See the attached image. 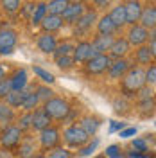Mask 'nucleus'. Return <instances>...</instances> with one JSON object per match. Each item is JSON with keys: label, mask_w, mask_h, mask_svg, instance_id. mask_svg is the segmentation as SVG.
<instances>
[{"label": "nucleus", "mask_w": 156, "mask_h": 158, "mask_svg": "<svg viewBox=\"0 0 156 158\" xmlns=\"http://www.w3.org/2000/svg\"><path fill=\"white\" fill-rule=\"evenodd\" d=\"M146 69L142 67H131L122 77V94L124 97H135L137 92L146 85Z\"/></svg>", "instance_id": "f257e3e1"}, {"label": "nucleus", "mask_w": 156, "mask_h": 158, "mask_svg": "<svg viewBox=\"0 0 156 158\" xmlns=\"http://www.w3.org/2000/svg\"><path fill=\"white\" fill-rule=\"evenodd\" d=\"M41 110H43L52 120H63V118L68 115V111L72 110V106H70V102L67 99L56 97V95H54V97H50L49 101L43 102Z\"/></svg>", "instance_id": "f03ea898"}, {"label": "nucleus", "mask_w": 156, "mask_h": 158, "mask_svg": "<svg viewBox=\"0 0 156 158\" xmlns=\"http://www.w3.org/2000/svg\"><path fill=\"white\" fill-rule=\"evenodd\" d=\"M63 140H65V144H67L68 148L79 149L90 140V135H88L79 124H70V126H67L65 131H63Z\"/></svg>", "instance_id": "7ed1b4c3"}, {"label": "nucleus", "mask_w": 156, "mask_h": 158, "mask_svg": "<svg viewBox=\"0 0 156 158\" xmlns=\"http://www.w3.org/2000/svg\"><path fill=\"white\" fill-rule=\"evenodd\" d=\"M23 138V131L16 124H7L0 131V146L4 149H14Z\"/></svg>", "instance_id": "20e7f679"}, {"label": "nucleus", "mask_w": 156, "mask_h": 158, "mask_svg": "<svg viewBox=\"0 0 156 158\" xmlns=\"http://www.w3.org/2000/svg\"><path fill=\"white\" fill-rule=\"evenodd\" d=\"M109 65H111V58L108 54H95L93 58H90L84 63V70L90 76H101V74L108 72Z\"/></svg>", "instance_id": "39448f33"}, {"label": "nucleus", "mask_w": 156, "mask_h": 158, "mask_svg": "<svg viewBox=\"0 0 156 158\" xmlns=\"http://www.w3.org/2000/svg\"><path fill=\"white\" fill-rule=\"evenodd\" d=\"M59 140H61V133H59V129L56 128V126H52V124H50L49 128L38 131V142H39V146H41L43 149L58 148Z\"/></svg>", "instance_id": "423d86ee"}, {"label": "nucleus", "mask_w": 156, "mask_h": 158, "mask_svg": "<svg viewBox=\"0 0 156 158\" xmlns=\"http://www.w3.org/2000/svg\"><path fill=\"white\" fill-rule=\"evenodd\" d=\"M18 43V32L14 29L0 31V56H9Z\"/></svg>", "instance_id": "0eeeda50"}, {"label": "nucleus", "mask_w": 156, "mask_h": 158, "mask_svg": "<svg viewBox=\"0 0 156 158\" xmlns=\"http://www.w3.org/2000/svg\"><path fill=\"white\" fill-rule=\"evenodd\" d=\"M126 40L131 47H140V45H146L149 41V31L146 27H142L140 23H135V25H129L126 34Z\"/></svg>", "instance_id": "6e6552de"}, {"label": "nucleus", "mask_w": 156, "mask_h": 158, "mask_svg": "<svg viewBox=\"0 0 156 158\" xmlns=\"http://www.w3.org/2000/svg\"><path fill=\"white\" fill-rule=\"evenodd\" d=\"M131 69V61L127 58H118V59H111V65L108 69V77L111 81H118L126 76V72Z\"/></svg>", "instance_id": "1a4fd4ad"}, {"label": "nucleus", "mask_w": 156, "mask_h": 158, "mask_svg": "<svg viewBox=\"0 0 156 158\" xmlns=\"http://www.w3.org/2000/svg\"><path fill=\"white\" fill-rule=\"evenodd\" d=\"M95 56V52H93V47H92V41H86V40H83V41H79L77 45H74V50H72V58L76 63H86L90 58H93Z\"/></svg>", "instance_id": "9d476101"}, {"label": "nucleus", "mask_w": 156, "mask_h": 158, "mask_svg": "<svg viewBox=\"0 0 156 158\" xmlns=\"http://www.w3.org/2000/svg\"><path fill=\"white\" fill-rule=\"evenodd\" d=\"M122 6H124V11H126V25L138 23L142 9H144L142 2L140 0H126V2H122Z\"/></svg>", "instance_id": "9b49d317"}, {"label": "nucleus", "mask_w": 156, "mask_h": 158, "mask_svg": "<svg viewBox=\"0 0 156 158\" xmlns=\"http://www.w3.org/2000/svg\"><path fill=\"white\" fill-rule=\"evenodd\" d=\"M97 18H99V16H97V13H95V11H92V9L88 11L86 9L83 15H81V18L74 23V25H76V34H77V36H81V34H86L88 31L95 25Z\"/></svg>", "instance_id": "f8f14e48"}, {"label": "nucleus", "mask_w": 156, "mask_h": 158, "mask_svg": "<svg viewBox=\"0 0 156 158\" xmlns=\"http://www.w3.org/2000/svg\"><path fill=\"white\" fill-rule=\"evenodd\" d=\"M84 11H86V7H84L83 2H70L68 7L63 11V15H61L63 23H70V25H74V23L81 18V15H83Z\"/></svg>", "instance_id": "ddd939ff"}, {"label": "nucleus", "mask_w": 156, "mask_h": 158, "mask_svg": "<svg viewBox=\"0 0 156 158\" xmlns=\"http://www.w3.org/2000/svg\"><path fill=\"white\" fill-rule=\"evenodd\" d=\"M36 45L43 54H54V50L58 47V38L52 32H41L36 40Z\"/></svg>", "instance_id": "4468645a"}, {"label": "nucleus", "mask_w": 156, "mask_h": 158, "mask_svg": "<svg viewBox=\"0 0 156 158\" xmlns=\"http://www.w3.org/2000/svg\"><path fill=\"white\" fill-rule=\"evenodd\" d=\"M129 50H131V45L127 43L126 38H115L113 43H111V47H109V50H108V56L111 59L126 58Z\"/></svg>", "instance_id": "2eb2a0df"}, {"label": "nucleus", "mask_w": 156, "mask_h": 158, "mask_svg": "<svg viewBox=\"0 0 156 158\" xmlns=\"http://www.w3.org/2000/svg\"><path fill=\"white\" fill-rule=\"evenodd\" d=\"M50 124H52V118H50L41 108H36L34 111H32V117H31V129L41 131V129L49 128Z\"/></svg>", "instance_id": "dca6fc26"}, {"label": "nucleus", "mask_w": 156, "mask_h": 158, "mask_svg": "<svg viewBox=\"0 0 156 158\" xmlns=\"http://www.w3.org/2000/svg\"><path fill=\"white\" fill-rule=\"evenodd\" d=\"M9 85H11V90H23L27 85H29V76H27V70L25 69H16L9 77Z\"/></svg>", "instance_id": "f3484780"}, {"label": "nucleus", "mask_w": 156, "mask_h": 158, "mask_svg": "<svg viewBox=\"0 0 156 158\" xmlns=\"http://www.w3.org/2000/svg\"><path fill=\"white\" fill-rule=\"evenodd\" d=\"M39 25H41L43 32H52V34H54V32H58L65 23H63V18H61L59 15H49V13H47Z\"/></svg>", "instance_id": "a211bd4d"}, {"label": "nucleus", "mask_w": 156, "mask_h": 158, "mask_svg": "<svg viewBox=\"0 0 156 158\" xmlns=\"http://www.w3.org/2000/svg\"><path fill=\"white\" fill-rule=\"evenodd\" d=\"M138 23H140L142 27H146L147 31H151V29L156 27V7H154V4H151V6H147V7L142 9V15H140Z\"/></svg>", "instance_id": "6ab92c4d"}, {"label": "nucleus", "mask_w": 156, "mask_h": 158, "mask_svg": "<svg viewBox=\"0 0 156 158\" xmlns=\"http://www.w3.org/2000/svg\"><path fill=\"white\" fill-rule=\"evenodd\" d=\"M95 25H97V32L99 34H106V36H113L115 32H118L117 25L111 22V18L108 16V15H102L101 18H97L95 22Z\"/></svg>", "instance_id": "aec40b11"}, {"label": "nucleus", "mask_w": 156, "mask_h": 158, "mask_svg": "<svg viewBox=\"0 0 156 158\" xmlns=\"http://www.w3.org/2000/svg\"><path fill=\"white\" fill-rule=\"evenodd\" d=\"M113 36H106V34H99L95 36V40L92 41V47H93V52L95 54H108V50L113 43Z\"/></svg>", "instance_id": "412c9836"}, {"label": "nucleus", "mask_w": 156, "mask_h": 158, "mask_svg": "<svg viewBox=\"0 0 156 158\" xmlns=\"http://www.w3.org/2000/svg\"><path fill=\"white\" fill-rule=\"evenodd\" d=\"M101 124H102L101 118L95 117V115H84V117L81 118V122H79V126L84 129L90 137H93V135L97 133L99 128H101Z\"/></svg>", "instance_id": "4be33fe9"}, {"label": "nucleus", "mask_w": 156, "mask_h": 158, "mask_svg": "<svg viewBox=\"0 0 156 158\" xmlns=\"http://www.w3.org/2000/svg\"><path fill=\"white\" fill-rule=\"evenodd\" d=\"M29 85L25 86L23 90H20V92H16V90H11L9 94L6 95V99H4V102L7 104V106H11V108H20L22 106V102H23V97L27 95V92H29Z\"/></svg>", "instance_id": "5701e85b"}, {"label": "nucleus", "mask_w": 156, "mask_h": 158, "mask_svg": "<svg viewBox=\"0 0 156 158\" xmlns=\"http://www.w3.org/2000/svg\"><path fill=\"white\" fill-rule=\"evenodd\" d=\"M153 59H154V54L151 52V49H149L147 45L137 47V50H135V61L138 63V67H142V65H151Z\"/></svg>", "instance_id": "b1692460"}, {"label": "nucleus", "mask_w": 156, "mask_h": 158, "mask_svg": "<svg viewBox=\"0 0 156 158\" xmlns=\"http://www.w3.org/2000/svg\"><path fill=\"white\" fill-rule=\"evenodd\" d=\"M108 16H109L111 22L117 25V29L126 27V11H124V6H122V4H117L113 9L108 13Z\"/></svg>", "instance_id": "393cba45"}, {"label": "nucleus", "mask_w": 156, "mask_h": 158, "mask_svg": "<svg viewBox=\"0 0 156 158\" xmlns=\"http://www.w3.org/2000/svg\"><path fill=\"white\" fill-rule=\"evenodd\" d=\"M16 118V113H14V108L7 106L4 101H0V124L2 126H7L13 120Z\"/></svg>", "instance_id": "a878e982"}, {"label": "nucleus", "mask_w": 156, "mask_h": 158, "mask_svg": "<svg viewBox=\"0 0 156 158\" xmlns=\"http://www.w3.org/2000/svg\"><path fill=\"white\" fill-rule=\"evenodd\" d=\"M39 104H41V102H39L38 95L34 94V90H29V92H27V95L23 97V102H22V106H20V108L23 110V111H34Z\"/></svg>", "instance_id": "bb28decb"}, {"label": "nucleus", "mask_w": 156, "mask_h": 158, "mask_svg": "<svg viewBox=\"0 0 156 158\" xmlns=\"http://www.w3.org/2000/svg\"><path fill=\"white\" fill-rule=\"evenodd\" d=\"M70 0H50L47 4V13L49 15H63V11L68 7Z\"/></svg>", "instance_id": "cd10ccee"}, {"label": "nucleus", "mask_w": 156, "mask_h": 158, "mask_svg": "<svg viewBox=\"0 0 156 158\" xmlns=\"http://www.w3.org/2000/svg\"><path fill=\"white\" fill-rule=\"evenodd\" d=\"M45 15H47V2H39L38 6H34V11L31 15V23L32 25H39L41 20L45 18Z\"/></svg>", "instance_id": "c85d7f7f"}, {"label": "nucleus", "mask_w": 156, "mask_h": 158, "mask_svg": "<svg viewBox=\"0 0 156 158\" xmlns=\"http://www.w3.org/2000/svg\"><path fill=\"white\" fill-rule=\"evenodd\" d=\"M18 146H20V156L22 158H31L34 155V151H36L34 140H31V138H22V142Z\"/></svg>", "instance_id": "c756f323"}, {"label": "nucleus", "mask_w": 156, "mask_h": 158, "mask_svg": "<svg viewBox=\"0 0 156 158\" xmlns=\"http://www.w3.org/2000/svg\"><path fill=\"white\" fill-rule=\"evenodd\" d=\"M0 7L7 15H14L22 7V0H0Z\"/></svg>", "instance_id": "7c9ffc66"}, {"label": "nucleus", "mask_w": 156, "mask_h": 158, "mask_svg": "<svg viewBox=\"0 0 156 158\" xmlns=\"http://www.w3.org/2000/svg\"><path fill=\"white\" fill-rule=\"evenodd\" d=\"M34 94L38 95L41 104H43L45 101H49L50 97H54V90L49 88V85H39V86H36V88H34Z\"/></svg>", "instance_id": "2f4dec72"}, {"label": "nucleus", "mask_w": 156, "mask_h": 158, "mask_svg": "<svg viewBox=\"0 0 156 158\" xmlns=\"http://www.w3.org/2000/svg\"><path fill=\"white\" fill-rule=\"evenodd\" d=\"M32 72H34V76H36L38 79H41L45 85H54V83H56V77L50 74L49 70L41 69V67H34V69H32Z\"/></svg>", "instance_id": "473e14b6"}, {"label": "nucleus", "mask_w": 156, "mask_h": 158, "mask_svg": "<svg viewBox=\"0 0 156 158\" xmlns=\"http://www.w3.org/2000/svg\"><path fill=\"white\" fill-rule=\"evenodd\" d=\"M99 148V138H93V140H88L83 148H79V156H92L95 153V149Z\"/></svg>", "instance_id": "72a5a7b5"}, {"label": "nucleus", "mask_w": 156, "mask_h": 158, "mask_svg": "<svg viewBox=\"0 0 156 158\" xmlns=\"http://www.w3.org/2000/svg\"><path fill=\"white\" fill-rule=\"evenodd\" d=\"M131 149H133L135 153L146 155V153H149V144H147L146 138H135V140L131 142Z\"/></svg>", "instance_id": "f704fd0d"}, {"label": "nucleus", "mask_w": 156, "mask_h": 158, "mask_svg": "<svg viewBox=\"0 0 156 158\" xmlns=\"http://www.w3.org/2000/svg\"><path fill=\"white\" fill-rule=\"evenodd\" d=\"M72 50H74V43H70V41L58 43V47L54 50V56H56V58H59V56H70Z\"/></svg>", "instance_id": "c9c22d12"}, {"label": "nucleus", "mask_w": 156, "mask_h": 158, "mask_svg": "<svg viewBox=\"0 0 156 158\" xmlns=\"http://www.w3.org/2000/svg\"><path fill=\"white\" fill-rule=\"evenodd\" d=\"M56 65H58V69H61V70H70L76 65V61L72 58V54H70V56H59V58H56Z\"/></svg>", "instance_id": "e433bc0d"}, {"label": "nucleus", "mask_w": 156, "mask_h": 158, "mask_svg": "<svg viewBox=\"0 0 156 158\" xmlns=\"http://www.w3.org/2000/svg\"><path fill=\"white\" fill-rule=\"evenodd\" d=\"M49 156L47 158H74L72 151H68L67 148H54V149H49Z\"/></svg>", "instance_id": "4c0bfd02"}, {"label": "nucleus", "mask_w": 156, "mask_h": 158, "mask_svg": "<svg viewBox=\"0 0 156 158\" xmlns=\"http://www.w3.org/2000/svg\"><path fill=\"white\" fill-rule=\"evenodd\" d=\"M127 108H129V101L127 97H117L113 101V110H115V113H126Z\"/></svg>", "instance_id": "58836bf2"}, {"label": "nucleus", "mask_w": 156, "mask_h": 158, "mask_svg": "<svg viewBox=\"0 0 156 158\" xmlns=\"http://www.w3.org/2000/svg\"><path fill=\"white\" fill-rule=\"evenodd\" d=\"M146 85H149V86H154V83H156V67H154V63H151V65H147V69H146Z\"/></svg>", "instance_id": "ea45409f"}, {"label": "nucleus", "mask_w": 156, "mask_h": 158, "mask_svg": "<svg viewBox=\"0 0 156 158\" xmlns=\"http://www.w3.org/2000/svg\"><path fill=\"white\" fill-rule=\"evenodd\" d=\"M154 90H153V86H149V85H144L142 88L137 92L138 95V101H147V99H154Z\"/></svg>", "instance_id": "a19ab883"}, {"label": "nucleus", "mask_w": 156, "mask_h": 158, "mask_svg": "<svg viewBox=\"0 0 156 158\" xmlns=\"http://www.w3.org/2000/svg\"><path fill=\"white\" fill-rule=\"evenodd\" d=\"M31 117H32V111H23V115H20L18 118V126L22 131H25V129H31Z\"/></svg>", "instance_id": "79ce46f5"}, {"label": "nucleus", "mask_w": 156, "mask_h": 158, "mask_svg": "<svg viewBox=\"0 0 156 158\" xmlns=\"http://www.w3.org/2000/svg\"><path fill=\"white\" fill-rule=\"evenodd\" d=\"M104 156H106V158H122V155H120V148H118V146H115V144L108 146Z\"/></svg>", "instance_id": "37998d69"}, {"label": "nucleus", "mask_w": 156, "mask_h": 158, "mask_svg": "<svg viewBox=\"0 0 156 158\" xmlns=\"http://www.w3.org/2000/svg\"><path fill=\"white\" fill-rule=\"evenodd\" d=\"M9 92H11V85H9V79L6 77L0 81V101H4Z\"/></svg>", "instance_id": "c03bdc74"}, {"label": "nucleus", "mask_w": 156, "mask_h": 158, "mask_svg": "<svg viewBox=\"0 0 156 158\" xmlns=\"http://www.w3.org/2000/svg\"><path fill=\"white\" fill-rule=\"evenodd\" d=\"M118 135H120V138H131L137 135V128H124L118 131Z\"/></svg>", "instance_id": "a18cd8bd"}, {"label": "nucleus", "mask_w": 156, "mask_h": 158, "mask_svg": "<svg viewBox=\"0 0 156 158\" xmlns=\"http://www.w3.org/2000/svg\"><path fill=\"white\" fill-rule=\"evenodd\" d=\"M126 128L124 122H118V120H109V133H115V131H120V129Z\"/></svg>", "instance_id": "49530a36"}, {"label": "nucleus", "mask_w": 156, "mask_h": 158, "mask_svg": "<svg viewBox=\"0 0 156 158\" xmlns=\"http://www.w3.org/2000/svg\"><path fill=\"white\" fill-rule=\"evenodd\" d=\"M20 9H22V15L27 18L29 15H32V11H34V4H25V6H22Z\"/></svg>", "instance_id": "de8ad7c7"}, {"label": "nucleus", "mask_w": 156, "mask_h": 158, "mask_svg": "<svg viewBox=\"0 0 156 158\" xmlns=\"http://www.w3.org/2000/svg\"><path fill=\"white\" fill-rule=\"evenodd\" d=\"M97 7H108L109 4H111V0H92Z\"/></svg>", "instance_id": "09e8293b"}, {"label": "nucleus", "mask_w": 156, "mask_h": 158, "mask_svg": "<svg viewBox=\"0 0 156 158\" xmlns=\"http://www.w3.org/2000/svg\"><path fill=\"white\" fill-rule=\"evenodd\" d=\"M0 158H14V156H13V153H11L9 149L2 148V149H0Z\"/></svg>", "instance_id": "8fccbe9b"}, {"label": "nucleus", "mask_w": 156, "mask_h": 158, "mask_svg": "<svg viewBox=\"0 0 156 158\" xmlns=\"http://www.w3.org/2000/svg\"><path fill=\"white\" fill-rule=\"evenodd\" d=\"M2 79H6V67L4 65H0V81Z\"/></svg>", "instance_id": "3c124183"}, {"label": "nucleus", "mask_w": 156, "mask_h": 158, "mask_svg": "<svg viewBox=\"0 0 156 158\" xmlns=\"http://www.w3.org/2000/svg\"><path fill=\"white\" fill-rule=\"evenodd\" d=\"M31 158H47V156H45V155H39V153H34Z\"/></svg>", "instance_id": "603ef678"}, {"label": "nucleus", "mask_w": 156, "mask_h": 158, "mask_svg": "<svg viewBox=\"0 0 156 158\" xmlns=\"http://www.w3.org/2000/svg\"><path fill=\"white\" fill-rule=\"evenodd\" d=\"M70 2H81V0H70Z\"/></svg>", "instance_id": "864d4df0"}, {"label": "nucleus", "mask_w": 156, "mask_h": 158, "mask_svg": "<svg viewBox=\"0 0 156 158\" xmlns=\"http://www.w3.org/2000/svg\"><path fill=\"white\" fill-rule=\"evenodd\" d=\"M97 158H102V156H97Z\"/></svg>", "instance_id": "5fc2aeb1"}, {"label": "nucleus", "mask_w": 156, "mask_h": 158, "mask_svg": "<svg viewBox=\"0 0 156 158\" xmlns=\"http://www.w3.org/2000/svg\"><path fill=\"white\" fill-rule=\"evenodd\" d=\"M20 158H22V156H20Z\"/></svg>", "instance_id": "6e6d98bb"}]
</instances>
